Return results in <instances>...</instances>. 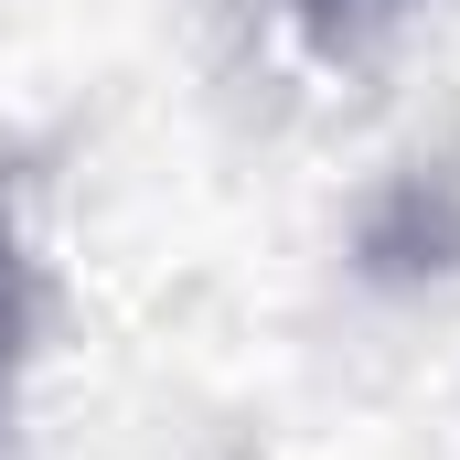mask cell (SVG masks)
Instances as JSON below:
<instances>
[{
    "label": "cell",
    "instance_id": "obj_1",
    "mask_svg": "<svg viewBox=\"0 0 460 460\" xmlns=\"http://www.w3.org/2000/svg\"><path fill=\"white\" fill-rule=\"evenodd\" d=\"M322 11V32H353V22H375V11H396V0H311Z\"/></svg>",
    "mask_w": 460,
    "mask_h": 460
}]
</instances>
